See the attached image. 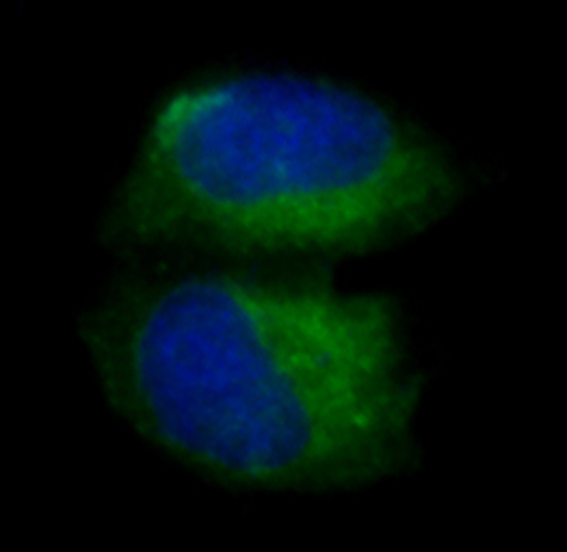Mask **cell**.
Listing matches in <instances>:
<instances>
[{
    "instance_id": "cell-1",
    "label": "cell",
    "mask_w": 567,
    "mask_h": 552,
    "mask_svg": "<svg viewBox=\"0 0 567 552\" xmlns=\"http://www.w3.org/2000/svg\"><path fill=\"white\" fill-rule=\"evenodd\" d=\"M79 336L147 447L249 494H351L419 468L429 367L403 301L317 269L152 256Z\"/></svg>"
},
{
    "instance_id": "cell-2",
    "label": "cell",
    "mask_w": 567,
    "mask_h": 552,
    "mask_svg": "<svg viewBox=\"0 0 567 552\" xmlns=\"http://www.w3.org/2000/svg\"><path fill=\"white\" fill-rule=\"evenodd\" d=\"M474 163L405 106L278 61L202 70L150 109L97 236L131 258L308 265L444 222Z\"/></svg>"
}]
</instances>
